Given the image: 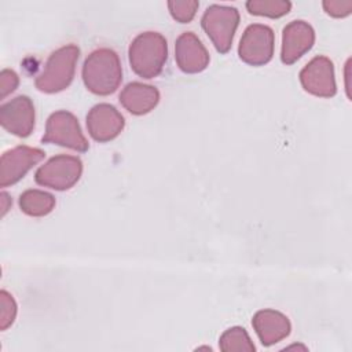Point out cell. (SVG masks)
Wrapping results in <instances>:
<instances>
[{
  "label": "cell",
  "instance_id": "obj_14",
  "mask_svg": "<svg viewBox=\"0 0 352 352\" xmlns=\"http://www.w3.org/2000/svg\"><path fill=\"white\" fill-rule=\"evenodd\" d=\"M252 326L264 346L282 341L292 330L289 318L275 309L257 311L252 319Z\"/></svg>",
  "mask_w": 352,
  "mask_h": 352
},
{
  "label": "cell",
  "instance_id": "obj_4",
  "mask_svg": "<svg viewBox=\"0 0 352 352\" xmlns=\"http://www.w3.org/2000/svg\"><path fill=\"white\" fill-rule=\"evenodd\" d=\"M239 25V11L235 7L212 4L202 15L201 26L220 54H227L232 45Z\"/></svg>",
  "mask_w": 352,
  "mask_h": 352
},
{
  "label": "cell",
  "instance_id": "obj_3",
  "mask_svg": "<svg viewBox=\"0 0 352 352\" xmlns=\"http://www.w3.org/2000/svg\"><path fill=\"white\" fill-rule=\"evenodd\" d=\"M78 58L80 48L76 44H67L54 51L34 81L36 88L44 94H56L66 89L73 81Z\"/></svg>",
  "mask_w": 352,
  "mask_h": 352
},
{
  "label": "cell",
  "instance_id": "obj_2",
  "mask_svg": "<svg viewBox=\"0 0 352 352\" xmlns=\"http://www.w3.org/2000/svg\"><path fill=\"white\" fill-rule=\"evenodd\" d=\"M129 65L142 78H154L162 73L168 59L166 38L158 32H144L136 36L128 50Z\"/></svg>",
  "mask_w": 352,
  "mask_h": 352
},
{
  "label": "cell",
  "instance_id": "obj_12",
  "mask_svg": "<svg viewBox=\"0 0 352 352\" xmlns=\"http://www.w3.org/2000/svg\"><path fill=\"white\" fill-rule=\"evenodd\" d=\"M315 43V30L305 21H292L282 32L280 60L285 65H293L305 55Z\"/></svg>",
  "mask_w": 352,
  "mask_h": 352
},
{
  "label": "cell",
  "instance_id": "obj_17",
  "mask_svg": "<svg viewBox=\"0 0 352 352\" xmlns=\"http://www.w3.org/2000/svg\"><path fill=\"white\" fill-rule=\"evenodd\" d=\"M219 346L224 352H252L256 351L248 331L243 327L234 326L227 329L219 340Z\"/></svg>",
  "mask_w": 352,
  "mask_h": 352
},
{
  "label": "cell",
  "instance_id": "obj_15",
  "mask_svg": "<svg viewBox=\"0 0 352 352\" xmlns=\"http://www.w3.org/2000/svg\"><path fill=\"white\" fill-rule=\"evenodd\" d=\"M160 102V91L148 84L139 81L129 82L120 94V103L133 116L150 113Z\"/></svg>",
  "mask_w": 352,
  "mask_h": 352
},
{
  "label": "cell",
  "instance_id": "obj_1",
  "mask_svg": "<svg viewBox=\"0 0 352 352\" xmlns=\"http://www.w3.org/2000/svg\"><path fill=\"white\" fill-rule=\"evenodd\" d=\"M82 81L95 95L114 94L122 81V67L117 52L111 48L92 51L82 65Z\"/></svg>",
  "mask_w": 352,
  "mask_h": 352
},
{
  "label": "cell",
  "instance_id": "obj_13",
  "mask_svg": "<svg viewBox=\"0 0 352 352\" xmlns=\"http://www.w3.org/2000/svg\"><path fill=\"white\" fill-rule=\"evenodd\" d=\"M175 59L179 69L187 74L204 72L210 60L205 45L192 32H184L176 38Z\"/></svg>",
  "mask_w": 352,
  "mask_h": 352
},
{
  "label": "cell",
  "instance_id": "obj_20",
  "mask_svg": "<svg viewBox=\"0 0 352 352\" xmlns=\"http://www.w3.org/2000/svg\"><path fill=\"white\" fill-rule=\"evenodd\" d=\"M0 330H6L14 323L16 316V302L6 290L0 292Z\"/></svg>",
  "mask_w": 352,
  "mask_h": 352
},
{
  "label": "cell",
  "instance_id": "obj_23",
  "mask_svg": "<svg viewBox=\"0 0 352 352\" xmlns=\"http://www.w3.org/2000/svg\"><path fill=\"white\" fill-rule=\"evenodd\" d=\"M7 202H11V198L8 197L7 192H1V216H4L6 212L8 210V204Z\"/></svg>",
  "mask_w": 352,
  "mask_h": 352
},
{
  "label": "cell",
  "instance_id": "obj_10",
  "mask_svg": "<svg viewBox=\"0 0 352 352\" xmlns=\"http://www.w3.org/2000/svg\"><path fill=\"white\" fill-rule=\"evenodd\" d=\"M34 106L29 96L19 95L0 107L1 126L18 138H28L34 129Z\"/></svg>",
  "mask_w": 352,
  "mask_h": 352
},
{
  "label": "cell",
  "instance_id": "obj_5",
  "mask_svg": "<svg viewBox=\"0 0 352 352\" xmlns=\"http://www.w3.org/2000/svg\"><path fill=\"white\" fill-rule=\"evenodd\" d=\"M81 173L82 161L78 157L59 154L50 158L36 170L34 182L43 187L65 191L72 188L80 180Z\"/></svg>",
  "mask_w": 352,
  "mask_h": 352
},
{
  "label": "cell",
  "instance_id": "obj_21",
  "mask_svg": "<svg viewBox=\"0 0 352 352\" xmlns=\"http://www.w3.org/2000/svg\"><path fill=\"white\" fill-rule=\"evenodd\" d=\"M327 15L333 18H345L352 12V1H323L322 3Z\"/></svg>",
  "mask_w": 352,
  "mask_h": 352
},
{
  "label": "cell",
  "instance_id": "obj_8",
  "mask_svg": "<svg viewBox=\"0 0 352 352\" xmlns=\"http://www.w3.org/2000/svg\"><path fill=\"white\" fill-rule=\"evenodd\" d=\"M44 157L41 148L30 146H16L4 151L0 160V186L4 188L18 183Z\"/></svg>",
  "mask_w": 352,
  "mask_h": 352
},
{
  "label": "cell",
  "instance_id": "obj_6",
  "mask_svg": "<svg viewBox=\"0 0 352 352\" xmlns=\"http://www.w3.org/2000/svg\"><path fill=\"white\" fill-rule=\"evenodd\" d=\"M41 142L67 147L78 153H85L89 148L78 120L67 110H58L48 117Z\"/></svg>",
  "mask_w": 352,
  "mask_h": 352
},
{
  "label": "cell",
  "instance_id": "obj_16",
  "mask_svg": "<svg viewBox=\"0 0 352 352\" xmlns=\"http://www.w3.org/2000/svg\"><path fill=\"white\" fill-rule=\"evenodd\" d=\"M55 197L47 191L30 188L19 195L21 210L32 217H43L52 212L55 208Z\"/></svg>",
  "mask_w": 352,
  "mask_h": 352
},
{
  "label": "cell",
  "instance_id": "obj_22",
  "mask_svg": "<svg viewBox=\"0 0 352 352\" xmlns=\"http://www.w3.org/2000/svg\"><path fill=\"white\" fill-rule=\"evenodd\" d=\"M19 84V77L14 70L4 69L0 74V91H1V99H4L8 94L14 92Z\"/></svg>",
  "mask_w": 352,
  "mask_h": 352
},
{
  "label": "cell",
  "instance_id": "obj_9",
  "mask_svg": "<svg viewBox=\"0 0 352 352\" xmlns=\"http://www.w3.org/2000/svg\"><path fill=\"white\" fill-rule=\"evenodd\" d=\"M300 82L305 92L318 98H333L337 94L333 62L323 55L311 59L300 72Z\"/></svg>",
  "mask_w": 352,
  "mask_h": 352
},
{
  "label": "cell",
  "instance_id": "obj_11",
  "mask_svg": "<svg viewBox=\"0 0 352 352\" xmlns=\"http://www.w3.org/2000/svg\"><path fill=\"white\" fill-rule=\"evenodd\" d=\"M124 126L125 120L113 104H95L87 114L88 133L94 140L99 143H106L116 139Z\"/></svg>",
  "mask_w": 352,
  "mask_h": 352
},
{
  "label": "cell",
  "instance_id": "obj_7",
  "mask_svg": "<svg viewBox=\"0 0 352 352\" xmlns=\"http://www.w3.org/2000/svg\"><path fill=\"white\" fill-rule=\"evenodd\" d=\"M274 30L263 23L249 25L239 41L238 55L250 66H263L274 56Z\"/></svg>",
  "mask_w": 352,
  "mask_h": 352
},
{
  "label": "cell",
  "instance_id": "obj_18",
  "mask_svg": "<svg viewBox=\"0 0 352 352\" xmlns=\"http://www.w3.org/2000/svg\"><path fill=\"white\" fill-rule=\"evenodd\" d=\"M292 3L287 0H249L246 1V10L250 15L280 18L289 14Z\"/></svg>",
  "mask_w": 352,
  "mask_h": 352
},
{
  "label": "cell",
  "instance_id": "obj_19",
  "mask_svg": "<svg viewBox=\"0 0 352 352\" xmlns=\"http://www.w3.org/2000/svg\"><path fill=\"white\" fill-rule=\"evenodd\" d=\"M199 3L195 0H182V1H168V10L172 18L180 23H188L197 14Z\"/></svg>",
  "mask_w": 352,
  "mask_h": 352
}]
</instances>
